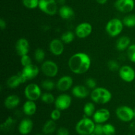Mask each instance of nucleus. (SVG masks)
<instances>
[{
    "label": "nucleus",
    "mask_w": 135,
    "mask_h": 135,
    "mask_svg": "<svg viewBox=\"0 0 135 135\" xmlns=\"http://www.w3.org/2000/svg\"><path fill=\"white\" fill-rule=\"evenodd\" d=\"M24 94L27 100L36 102L42 96V90L40 86L37 84L30 83L25 87Z\"/></svg>",
    "instance_id": "nucleus-6"
},
{
    "label": "nucleus",
    "mask_w": 135,
    "mask_h": 135,
    "mask_svg": "<svg viewBox=\"0 0 135 135\" xmlns=\"http://www.w3.org/2000/svg\"><path fill=\"white\" fill-rule=\"evenodd\" d=\"M21 63L22 67H26L32 64V59L28 54L21 57Z\"/></svg>",
    "instance_id": "nucleus-37"
},
{
    "label": "nucleus",
    "mask_w": 135,
    "mask_h": 135,
    "mask_svg": "<svg viewBox=\"0 0 135 135\" xmlns=\"http://www.w3.org/2000/svg\"><path fill=\"white\" fill-rule=\"evenodd\" d=\"M34 59L38 63H42L44 61V59L46 57V53L44 50L41 48H37L34 51Z\"/></svg>",
    "instance_id": "nucleus-29"
},
{
    "label": "nucleus",
    "mask_w": 135,
    "mask_h": 135,
    "mask_svg": "<svg viewBox=\"0 0 135 135\" xmlns=\"http://www.w3.org/2000/svg\"><path fill=\"white\" fill-rule=\"evenodd\" d=\"M86 86L89 89H94L96 88V81L92 78H88L86 80Z\"/></svg>",
    "instance_id": "nucleus-39"
},
{
    "label": "nucleus",
    "mask_w": 135,
    "mask_h": 135,
    "mask_svg": "<svg viewBox=\"0 0 135 135\" xmlns=\"http://www.w3.org/2000/svg\"><path fill=\"white\" fill-rule=\"evenodd\" d=\"M92 26L89 22H82L79 24L75 28V34L78 38H86L89 36L92 32Z\"/></svg>",
    "instance_id": "nucleus-10"
},
{
    "label": "nucleus",
    "mask_w": 135,
    "mask_h": 135,
    "mask_svg": "<svg viewBox=\"0 0 135 135\" xmlns=\"http://www.w3.org/2000/svg\"><path fill=\"white\" fill-rule=\"evenodd\" d=\"M36 135H42V134H36Z\"/></svg>",
    "instance_id": "nucleus-48"
},
{
    "label": "nucleus",
    "mask_w": 135,
    "mask_h": 135,
    "mask_svg": "<svg viewBox=\"0 0 135 135\" xmlns=\"http://www.w3.org/2000/svg\"><path fill=\"white\" fill-rule=\"evenodd\" d=\"M90 57L83 52H79L70 57L68 61L69 69L75 75L86 73L91 67Z\"/></svg>",
    "instance_id": "nucleus-1"
},
{
    "label": "nucleus",
    "mask_w": 135,
    "mask_h": 135,
    "mask_svg": "<svg viewBox=\"0 0 135 135\" xmlns=\"http://www.w3.org/2000/svg\"><path fill=\"white\" fill-rule=\"evenodd\" d=\"M41 86L46 90L51 91L56 87V83L50 79H46L41 83Z\"/></svg>",
    "instance_id": "nucleus-31"
},
{
    "label": "nucleus",
    "mask_w": 135,
    "mask_h": 135,
    "mask_svg": "<svg viewBox=\"0 0 135 135\" xmlns=\"http://www.w3.org/2000/svg\"><path fill=\"white\" fill-rule=\"evenodd\" d=\"M73 79L71 76L65 75L59 78L56 83V88L60 92H66L72 88Z\"/></svg>",
    "instance_id": "nucleus-13"
},
{
    "label": "nucleus",
    "mask_w": 135,
    "mask_h": 135,
    "mask_svg": "<svg viewBox=\"0 0 135 135\" xmlns=\"http://www.w3.org/2000/svg\"><path fill=\"white\" fill-rule=\"evenodd\" d=\"M96 123L89 117H85L78 121L75 130L79 135H90L94 133Z\"/></svg>",
    "instance_id": "nucleus-3"
},
{
    "label": "nucleus",
    "mask_w": 135,
    "mask_h": 135,
    "mask_svg": "<svg viewBox=\"0 0 135 135\" xmlns=\"http://www.w3.org/2000/svg\"><path fill=\"white\" fill-rule=\"evenodd\" d=\"M108 67L111 71L113 72H115V71H119L120 69L119 64L118 62L115 60H110L108 61Z\"/></svg>",
    "instance_id": "nucleus-36"
},
{
    "label": "nucleus",
    "mask_w": 135,
    "mask_h": 135,
    "mask_svg": "<svg viewBox=\"0 0 135 135\" xmlns=\"http://www.w3.org/2000/svg\"><path fill=\"white\" fill-rule=\"evenodd\" d=\"M41 100L46 104H51L55 102V98L51 92H45L42 94L40 98Z\"/></svg>",
    "instance_id": "nucleus-30"
},
{
    "label": "nucleus",
    "mask_w": 135,
    "mask_h": 135,
    "mask_svg": "<svg viewBox=\"0 0 135 135\" xmlns=\"http://www.w3.org/2000/svg\"><path fill=\"white\" fill-rule=\"evenodd\" d=\"M111 113L109 109L106 108H101L95 112L93 115V120L96 123L103 124L106 123L110 119Z\"/></svg>",
    "instance_id": "nucleus-15"
},
{
    "label": "nucleus",
    "mask_w": 135,
    "mask_h": 135,
    "mask_svg": "<svg viewBox=\"0 0 135 135\" xmlns=\"http://www.w3.org/2000/svg\"><path fill=\"white\" fill-rule=\"evenodd\" d=\"M23 113L27 116H32L37 111V105L35 102L27 100L22 105Z\"/></svg>",
    "instance_id": "nucleus-22"
},
{
    "label": "nucleus",
    "mask_w": 135,
    "mask_h": 135,
    "mask_svg": "<svg viewBox=\"0 0 135 135\" xmlns=\"http://www.w3.org/2000/svg\"><path fill=\"white\" fill-rule=\"evenodd\" d=\"M90 135H96V134H95V133H92V134H90Z\"/></svg>",
    "instance_id": "nucleus-46"
},
{
    "label": "nucleus",
    "mask_w": 135,
    "mask_h": 135,
    "mask_svg": "<svg viewBox=\"0 0 135 135\" xmlns=\"http://www.w3.org/2000/svg\"><path fill=\"white\" fill-rule=\"evenodd\" d=\"M131 45V39L127 36L120 37L116 42V48L118 51H123L127 50Z\"/></svg>",
    "instance_id": "nucleus-24"
},
{
    "label": "nucleus",
    "mask_w": 135,
    "mask_h": 135,
    "mask_svg": "<svg viewBox=\"0 0 135 135\" xmlns=\"http://www.w3.org/2000/svg\"><path fill=\"white\" fill-rule=\"evenodd\" d=\"M58 2L60 4H61V5H63L65 2V0H58Z\"/></svg>",
    "instance_id": "nucleus-45"
},
{
    "label": "nucleus",
    "mask_w": 135,
    "mask_h": 135,
    "mask_svg": "<svg viewBox=\"0 0 135 135\" xmlns=\"http://www.w3.org/2000/svg\"><path fill=\"white\" fill-rule=\"evenodd\" d=\"M72 94L75 97L77 98H86L90 94L89 88L83 85L75 86L72 88Z\"/></svg>",
    "instance_id": "nucleus-20"
},
{
    "label": "nucleus",
    "mask_w": 135,
    "mask_h": 135,
    "mask_svg": "<svg viewBox=\"0 0 135 135\" xmlns=\"http://www.w3.org/2000/svg\"><path fill=\"white\" fill-rule=\"evenodd\" d=\"M55 107L61 111L68 109L72 104V98L67 94H61L55 98Z\"/></svg>",
    "instance_id": "nucleus-9"
},
{
    "label": "nucleus",
    "mask_w": 135,
    "mask_h": 135,
    "mask_svg": "<svg viewBox=\"0 0 135 135\" xmlns=\"http://www.w3.org/2000/svg\"><path fill=\"white\" fill-rule=\"evenodd\" d=\"M134 0H117L114 7L118 11L123 13H130L134 8Z\"/></svg>",
    "instance_id": "nucleus-12"
},
{
    "label": "nucleus",
    "mask_w": 135,
    "mask_h": 135,
    "mask_svg": "<svg viewBox=\"0 0 135 135\" xmlns=\"http://www.w3.org/2000/svg\"><path fill=\"white\" fill-rule=\"evenodd\" d=\"M56 123L55 121L52 119L46 121L42 127V131L45 134H51L56 130Z\"/></svg>",
    "instance_id": "nucleus-25"
},
{
    "label": "nucleus",
    "mask_w": 135,
    "mask_h": 135,
    "mask_svg": "<svg viewBox=\"0 0 135 135\" xmlns=\"http://www.w3.org/2000/svg\"><path fill=\"white\" fill-rule=\"evenodd\" d=\"M22 4L27 9H34L38 7L39 0H22Z\"/></svg>",
    "instance_id": "nucleus-32"
},
{
    "label": "nucleus",
    "mask_w": 135,
    "mask_h": 135,
    "mask_svg": "<svg viewBox=\"0 0 135 135\" xmlns=\"http://www.w3.org/2000/svg\"><path fill=\"white\" fill-rule=\"evenodd\" d=\"M134 119H135V109H134Z\"/></svg>",
    "instance_id": "nucleus-47"
},
{
    "label": "nucleus",
    "mask_w": 135,
    "mask_h": 135,
    "mask_svg": "<svg viewBox=\"0 0 135 135\" xmlns=\"http://www.w3.org/2000/svg\"><path fill=\"white\" fill-rule=\"evenodd\" d=\"M96 1L98 3L100 4V5H104V4L106 3L108 0H96Z\"/></svg>",
    "instance_id": "nucleus-43"
},
{
    "label": "nucleus",
    "mask_w": 135,
    "mask_h": 135,
    "mask_svg": "<svg viewBox=\"0 0 135 135\" xmlns=\"http://www.w3.org/2000/svg\"><path fill=\"white\" fill-rule=\"evenodd\" d=\"M90 98L94 104L104 105L112 100V94L104 87H96L90 93Z\"/></svg>",
    "instance_id": "nucleus-2"
},
{
    "label": "nucleus",
    "mask_w": 135,
    "mask_h": 135,
    "mask_svg": "<svg viewBox=\"0 0 135 135\" xmlns=\"http://www.w3.org/2000/svg\"><path fill=\"white\" fill-rule=\"evenodd\" d=\"M75 34L71 31H67L63 33L61 37V40L64 44H70L73 42L75 39Z\"/></svg>",
    "instance_id": "nucleus-28"
},
{
    "label": "nucleus",
    "mask_w": 135,
    "mask_h": 135,
    "mask_svg": "<svg viewBox=\"0 0 135 135\" xmlns=\"http://www.w3.org/2000/svg\"><path fill=\"white\" fill-rule=\"evenodd\" d=\"M33 126H34L33 122L30 119H24L20 122L19 125H18V132L22 135H27L31 133L33 129Z\"/></svg>",
    "instance_id": "nucleus-19"
},
{
    "label": "nucleus",
    "mask_w": 135,
    "mask_h": 135,
    "mask_svg": "<svg viewBox=\"0 0 135 135\" xmlns=\"http://www.w3.org/2000/svg\"><path fill=\"white\" fill-rule=\"evenodd\" d=\"M104 127V135H114L116 133L115 127L111 123H105L103 125Z\"/></svg>",
    "instance_id": "nucleus-33"
},
{
    "label": "nucleus",
    "mask_w": 135,
    "mask_h": 135,
    "mask_svg": "<svg viewBox=\"0 0 135 135\" xmlns=\"http://www.w3.org/2000/svg\"><path fill=\"white\" fill-rule=\"evenodd\" d=\"M102 124L96 123V126H95L94 131V133H95L96 135H104V127H103Z\"/></svg>",
    "instance_id": "nucleus-40"
},
{
    "label": "nucleus",
    "mask_w": 135,
    "mask_h": 135,
    "mask_svg": "<svg viewBox=\"0 0 135 135\" xmlns=\"http://www.w3.org/2000/svg\"><path fill=\"white\" fill-rule=\"evenodd\" d=\"M57 135H69V131L65 127H60L57 131Z\"/></svg>",
    "instance_id": "nucleus-41"
},
{
    "label": "nucleus",
    "mask_w": 135,
    "mask_h": 135,
    "mask_svg": "<svg viewBox=\"0 0 135 135\" xmlns=\"http://www.w3.org/2000/svg\"><path fill=\"white\" fill-rule=\"evenodd\" d=\"M59 15L61 18L65 20H70L75 16V11L71 7L63 5L59 9Z\"/></svg>",
    "instance_id": "nucleus-23"
},
{
    "label": "nucleus",
    "mask_w": 135,
    "mask_h": 135,
    "mask_svg": "<svg viewBox=\"0 0 135 135\" xmlns=\"http://www.w3.org/2000/svg\"><path fill=\"white\" fill-rule=\"evenodd\" d=\"M7 26V23H6V21L3 19V18H1L0 19V28L2 30H3L4 29L6 28Z\"/></svg>",
    "instance_id": "nucleus-42"
},
{
    "label": "nucleus",
    "mask_w": 135,
    "mask_h": 135,
    "mask_svg": "<svg viewBox=\"0 0 135 135\" xmlns=\"http://www.w3.org/2000/svg\"><path fill=\"white\" fill-rule=\"evenodd\" d=\"M49 49H50V52L53 55L55 56H59L64 52V43L62 42L61 40L57 39V38L53 39L49 44Z\"/></svg>",
    "instance_id": "nucleus-16"
},
{
    "label": "nucleus",
    "mask_w": 135,
    "mask_h": 135,
    "mask_svg": "<svg viewBox=\"0 0 135 135\" xmlns=\"http://www.w3.org/2000/svg\"><path fill=\"white\" fill-rule=\"evenodd\" d=\"M119 75L123 81L131 83L135 79V71L129 65H123L119 70Z\"/></svg>",
    "instance_id": "nucleus-11"
},
{
    "label": "nucleus",
    "mask_w": 135,
    "mask_h": 135,
    "mask_svg": "<svg viewBox=\"0 0 135 135\" xmlns=\"http://www.w3.org/2000/svg\"><path fill=\"white\" fill-rule=\"evenodd\" d=\"M61 115V110L55 108V109L52 111L50 113V117L51 119L54 120V121H56L60 119Z\"/></svg>",
    "instance_id": "nucleus-38"
},
{
    "label": "nucleus",
    "mask_w": 135,
    "mask_h": 135,
    "mask_svg": "<svg viewBox=\"0 0 135 135\" xmlns=\"http://www.w3.org/2000/svg\"><path fill=\"white\" fill-rule=\"evenodd\" d=\"M96 106L94 102H87L86 103L85 105H84L83 108V112L85 114L86 117H92L94 114L96 112Z\"/></svg>",
    "instance_id": "nucleus-26"
},
{
    "label": "nucleus",
    "mask_w": 135,
    "mask_h": 135,
    "mask_svg": "<svg viewBox=\"0 0 135 135\" xmlns=\"http://www.w3.org/2000/svg\"><path fill=\"white\" fill-rule=\"evenodd\" d=\"M21 103V99L17 95L11 94L8 96L4 100V105L8 109H13Z\"/></svg>",
    "instance_id": "nucleus-21"
},
{
    "label": "nucleus",
    "mask_w": 135,
    "mask_h": 135,
    "mask_svg": "<svg viewBox=\"0 0 135 135\" xmlns=\"http://www.w3.org/2000/svg\"><path fill=\"white\" fill-rule=\"evenodd\" d=\"M115 114L117 118L123 122H131L134 119V109L127 105H121L117 108Z\"/></svg>",
    "instance_id": "nucleus-7"
},
{
    "label": "nucleus",
    "mask_w": 135,
    "mask_h": 135,
    "mask_svg": "<svg viewBox=\"0 0 135 135\" xmlns=\"http://www.w3.org/2000/svg\"><path fill=\"white\" fill-rule=\"evenodd\" d=\"M131 128L133 129H135V122L132 123L131 124Z\"/></svg>",
    "instance_id": "nucleus-44"
},
{
    "label": "nucleus",
    "mask_w": 135,
    "mask_h": 135,
    "mask_svg": "<svg viewBox=\"0 0 135 135\" xmlns=\"http://www.w3.org/2000/svg\"><path fill=\"white\" fill-rule=\"evenodd\" d=\"M22 73L27 80H33L35 79L40 73V69L34 64H30L29 65L24 67L22 70Z\"/></svg>",
    "instance_id": "nucleus-18"
},
{
    "label": "nucleus",
    "mask_w": 135,
    "mask_h": 135,
    "mask_svg": "<svg viewBox=\"0 0 135 135\" xmlns=\"http://www.w3.org/2000/svg\"><path fill=\"white\" fill-rule=\"evenodd\" d=\"M26 81L27 80L21 71V72H18L17 75L10 76L7 80L6 84L9 88L15 89L19 86L21 84H24Z\"/></svg>",
    "instance_id": "nucleus-14"
},
{
    "label": "nucleus",
    "mask_w": 135,
    "mask_h": 135,
    "mask_svg": "<svg viewBox=\"0 0 135 135\" xmlns=\"http://www.w3.org/2000/svg\"><path fill=\"white\" fill-rule=\"evenodd\" d=\"M15 123V119L12 117H8L5 122L1 125L2 130H9L13 126Z\"/></svg>",
    "instance_id": "nucleus-35"
},
{
    "label": "nucleus",
    "mask_w": 135,
    "mask_h": 135,
    "mask_svg": "<svg viewBox=\"0 0 135 135\" xmlns=\"http://www.w3.org/2000/svg\"><path fill=\"white\" fill-rule=\"evenodd\" d=\"M38 8L41 11L50 16H54L58 12L56 0H39Z\"/></svg>",
    "instance_id": "nucleus-5"
},
{
    "label": "nucleus",
    "mask_w": 135,
    "mask_h": 135,
    "mask_svg": "<svg viewBox=\"0 0 135 135\" xmlns=\"http://www.w3.org/2000/svg\"><path fill=\"white\" fill-rule=\"evenodd\" d=\"M15 50L19 56L26 55L30 50V44L26 38H19L15 44Z\"/></svg>",
    "instance_id": "nucleus-17"
},
{
    "label": "nucleus",
    "mask_w": 135,
    "mask_h": 135,
    "mask_svg": "<svg viewBox=\"0 0 135 135\" xmlns=\"http://www.w3.org/2000/svg\"><path fill=\"white\" fill-rule=\"evenodd\" d=\"M127 55L129 60L135 63V44H131L127 50Z\"/></svg>",
    "instance_id": "nucleus-34"
},
{
    "label": "nucleus",
    "mask_w": 135,
    "mask_h": 135,
    "mask_svg": "<svg viewBox=\"0 0 135 135\" xmlns=\"http://www.w3.org/2000/svg\"><path fill=\"white\" fill-rule=\"evenodd\" d=\"M123 22L119 18H113L109 20L105 25V31L109 36L114 38L122 32L123 30Z\"/></svg>",
    "instance_id": "nucleus-4"
},
{
    "label": "nucleus",
    "mask_w": 135,
    "mask_h": 135,
    "mask_svg": "<svg viewBox=\"0 0 135 135\" xmlns=\"http://www.w3.org/2000/svg\"><path fill=\"white\" fill-rule=\"evenodd\" d=\"M40 70L45 76L47 77L53 78L57 75L59 72V67L54 61L47 60L42 63Z\"/></svg>",
    "instance_id": "nucleus-8"
},
{
    "label": "nucleus",
    "mask_w": 135,
    "mask_h": 135,
    "mask_svg": "<svg viewBox=\"0 0 135 135\" xmlns=\"http://www.w3.org/2000/svg\"><path fill=\"white\" fill-rule=\"evenodd\" d=\"M124 26L129 28H133L135 26V15L130 14L126 15L123 19Z\"/></svg>",
    "instance_id": "nucleus-27"
},
{
    "label": "nucleus",
    "mask_w": 135,
    "mask_h": 135,
    "mask_svg": "<svg viewBox=\"0 0 135 135\" xmlns=\"http://www.w3.org/2000/svg\"><path fill=\"white\" fill-rule=\"evenodd\" d=\"M134 135H135V134H134Z\"/></svg>",
    "instance_id": "nucleus-49"
}]
</instances>
